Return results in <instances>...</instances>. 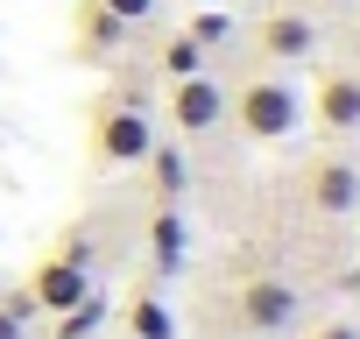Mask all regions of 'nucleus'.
I'll return each mask as SVG.
<instances>
[{"mask_svg":"<svg viewBox=\"0 0 360 339\" xmlns=\"http://www.w3.org/2000/svg\"><path fill=\"white\" fill-rule=\"evenodd\" d=\"M226 120H233L248 141H290V134L304 127V99H297V85H283V78H248L240 92H226Z\"/></svg>","mask_w":360,"mask_h":339,"instance_id":"f257e3e1","label":"nucleus"},{"mask_svg":"<svg viewBox=\"0 0 360 339\" xmlns=\"http://www.w3.org/2000/svg\"><path fill=\"white\" fill-rule=\"evenodd\" d=\"M148 148H155V113H148L134 92H113V99L92 106V155H99V162L127 170V162H141Z\"/></svg>","mask_w":360,"mask_h":339,"instance_id":"f03ea898","label":"nucleus"},{"mask_svg":"<svg viewBox=\"0 0 360 339\" xmlns=\"http://www.w3.org/2000/svg\"><path fill=\"white\" fill-rule=\"evenodd\" d=\"M219 120H226V85H219L212 71L169 85V127H176V134H212Z\"/></svg>","mask_w":360,"mask_h":339,"instance_id":"7ed1b4c3","label":"nucleus"},{"mask_svg":"<svg viewBox=\"0 0 360 339\" xmlns=\"http://www.w3.org/2000/svg\"><path fill=\"white\" fill-rule=\"evenodd\" d=\"M255 50H262L269 64H311V57H318V22L297 15V8H276V15L255 22Z\"/></svg>","mask_w":360,"mask_h":339,"instance_id":"20e7f679","label":"nucleus"},{"mask_svg":"<svg viewBox=\"0 0 360 339\" xmlns=\"http://www.w3.org/2000/svg\"><path fill=\"white\" fill-rule=\"evenodd\" d=\"M29 297H36V311L43 318H57V311H71L78 297H92V269H78V262H64V255H43L36 269H29V283H22Z\"/></svg>","mask_w":360,"mask_h":339,"instance_id":"39448f33","label":"nucleus"},{"mask_svg":"<svg viewBox=\"0 0 360 339\" xmlns=\"http://www.w3.org/2000/svg\"><path fill=\"white\" fill-rule=\"evenodd\" d=\"M297 283H283V276H255V283H240V325L248 332H290L297 325Z\"/></svg>","mask_w":360,"mask_h":339,"instance_id":"423d86ee","label":"nucleus"},{"mask_svg":"<svg viewBox=\"0 0 360 339\" xmlns=\"http://www.w3.org/2000/svg\"><path fill=\"white\" fill-rule=\"evenodd\" d=\"M311 113H318L325 134H360V71H325Z\"/></svg>","mask_w":360,"mask_h":339,"instance_id":"0eeeda50","label":"nucleus"},{"mask_svg":"<svg viewBox=\"0 0 360 339\" xmlns=\"http://www.w3.org/2000/svg\"><path fill=\"white\" fill-rule=\"evenodd\" d=\"M311 205H318L325 219L353 212V205H360V170H353V162H339V155H332V162H318V170H311Z\"/></svg>","mask_w":360,"mask_h":339,"instance_id":"6e6552de","label":"nucleus"},{"mask_svg":"<svg viewBox=\"0 0 360 339\" xmlns=\"http://www.w3.org/2000/svg\"><path fill=\"white\" fill-rule=\"evenodd\" d=\"M184 248H191L184 212H176V205H155V212H148V262H155V276H176V269H184Z\"/></svg>","mask_w":360,"mask_h":339,"instance_id":"1a4fd4ad","label":"nucleus"},{"mask_svg":"<svg viewBox=\"0 0 360 339\" xmlns=\"http://www.w3.org/2000/svg\"><path fill=\"white\" fill-rule=\"evenodd\" d=\"M141 170H148V184H155L162 205H176V198L191 191V162H184V148H176V141H155V148L141 155Z\"/></svg>","mask_w":360,"mask_h":339,"instance_id":"9d476101","label":"nucleus"},{"mask_svg":"<svg viewBox=\"0 0 360 339\" xmlns=\"http://www.w3.org/2000/svg\"><path fill=\"white\" fill-rule=\"evenodd\" d=\"M120 325H127V339H176V318H169V304H162L155 290H141V297H127V311H120Z\"/></svg>","mask_w":360,"mask_h":339,"instance_id":"9b49d317","label":"nucleus"},{"mask_svg":"<svg viewBox=\"0 0 360 339\" xmlns=\"http://www.w3.org/2000/svg\"><path fill=\"white\" fill-rule=\"evenodd\" d=\"M127 43V22L106 15L99 0H78V50H120Z\"/></svg>","mask_w":360,"mask_h":339,"instance_id":"f8f14e48","label":"nucleus"},{"mask_svg":"<svg viewBox=\"0 0 360 339\" xmlns=\"http://www.w3.org/2000/svg\"><path fill=\"white\" fill-rule=\"evenodd\" d=\"M155 71L176 85V78H198V71H212V57L184 36V29H176V36H162V50H155Z\"/></svg>","mask_w":360,"mask_h":339,"instance_id":"ddd939ff","label":"nucleus"},{"mask_svg":"<svg viewBox=\"0 0 360 339\" xmlns=\"http://www.w3.org/2000/svg\"><path fill=\"white\" fill-rule=\"evenodd\" d=\"M99 325H106V290L92 283V297H78L71 311H57V332L50 339H99Z\"/></svg>","mask_w":360,"mask_h":339,"instance_id":"4468645a","label":"nucleus"},{"mask_svg":"<svg viewBox=\"0 0 360 339\" xmlns=\"http://www.w3.org/2000/svg\"><path fill=\"white\" fill-rule=\"evenodd\" d=\"M184 36H191V43H198V50H205V57H212V50H219V43H233V15H219V8H198V15H191V29H184Z\"/></svg>","mask_w":360,"mask_h":339,"instance_id":"2eb2a0df","label":"nucleus"},{"mask_svg":"<svg viewBox=\"0 0 360 339\" xmlns=\"http://www.w3.org/2000/svg\"><path fill=\"white\" fill-rule=\"evenodd\" d=\"M99 8H106V15H120L127 29H141V22H155V8H162V0H99Z\"/></svg>","mask_w":360,"mask_h":339,"instance_id":"dca6fc26","label":"nucleus"},{"mask_svg":"<svg viewBox=\"0 0 360 339\" xmlns=\"http://www.w3.org/2000/svg\"><path fill=\"white\" fill-rule=\"evenodd\" d=\"M57 255H64V262H78V269H92V234H85V226H64Z\"/></svg>","mask_w":360,"mask_h":339,"instance_id":"f3484780","label":"nucleus"},{"mask_svg":"<svg viewBox=\"0 0 360 339\" xmlns=\"http://www.w3.org/2000/svg\"><path fill=\"white\" fill-rule=\"evenodd\" d=\"M0 339H29V325H22V318H15L8 304H0Z\"/></svg>","mask_w":360,"mask_h":339,"instance_id":"a211bd4d","label":"nucleus"},{"mask_svg":"<svg viewBox=\"0 0 360 339\" xmlns=\"http://www.w3.org/2000/svg\"><path fill=\"white\" fill-rule=\"evenodd\" d=\"M311 339H360V325H346V318H339V325H325V332H311Z\"/></svg>","mask_w":360,"mask_h":339,"instance_id":"6ab92c4d","label":"nucleus"},{"mask_svg":"<svg viewBox=\"0 0 360 339\" xmlns=\"http://www.w3.org/2000/svg\"><path fill=\"white\" fill-rule=\"evenodd\" d=\"M311 8H353V0H311Z\"/></svg>","mask_w":360,"mask_h":339,"instance_id":"aec40b11","label":"nucleus"},{"mask_svg":"<svg viewBox=\"0 0 360 339\" xmlns=\"http://www.w3.org/2000/svg\"><path fill=\"white\" fill-rule=\"evenodd\" d=\"M0 297H8V283H0Z\"/></svg>","mask_w":360,"mask_h":339,"instance_id":"412c9836","label":"nucleus"},{"mask_svg":"<svg viewBox=\"0 0 360 339\" xmlns=\"http://www.w3.org/2000/svg\"><path fill=\"white\" fill-rule=\"evenodd\" d=\"M191 8H198V0H191Z\"/></svg>","mask_w":360,"mask_h":339,"instance_id":"4be33fe9","label":"nucleus"}]
</instances>
